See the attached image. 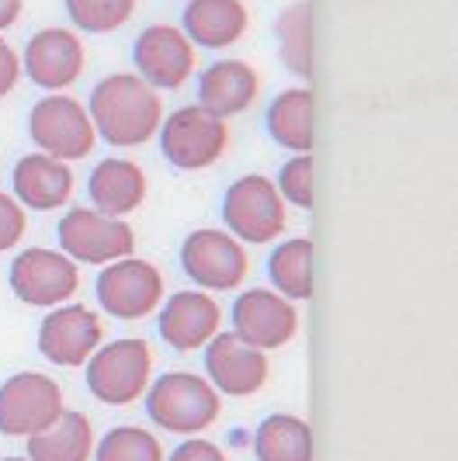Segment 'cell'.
<instances>
[{"mask_svg":"<svg viewBox=\"0 0 458 461\" xmlns=\"http://www.w3.org/2000/svg\"><path fill=\"white\" fill-rule=\"evenodd\" d=\"M87 69V49L77 28H42L22 52V73L46 94L69 91Z\"/></svg>","mask_w":458,"mask_h":461,"instance_id":"cell-12","label":"cell"},{"mask_svg":"<svg viewBox=\"0 0 458 461\" xmlns=\"http://www.w3.org/2000/svg\"><path fill=\"white\" fill-rule=\"evenodd\" d=\"M94 423L84 413H63L28 438V461H91Z\"/></svg>","mask_w":458,"mask_h":461,"instance_id":"cell-23","label":"cell"},{"mask_svg":"<svg viewBox=\"0 0 458 461\" xmlns=\"http://www.w3.org/2000/svg\"><path fill=\"white\" fill-rule=\"evenodd\" d=\"M184 35L198 49L223 52L236 46L247 28H251V11L243 0H188L181 14Z\"/></svg>","mask_w":458,"mask_h":461,"instance_id":"cell-20","label":"cell"},{"mask_svg":"<svg viewBox=\"0 0 458 461\" xmlns=\"http://www.w3.org/2000/svg\"><path fill=\"white\" fill-rule=\"evenodd\" d=\"M278 52L289 73H296L298 80L313 77V4L309 0H292L289 7H281L275 22Z\"/></svg>","mask_w":458,"mask_h":461,"instance_id":"cell-25","label":"cell"},{"mask_svg":"<svg viewBox=\"0 0 458 461\" xmlns=\"http://www.w3.org/2000/svg\"><path fill=\"white\" fill-rule=\"evenodd\" d=\"M160 149L178 170H208L226 157L229 149V122L206 112L202 104H184L178 112L163 115L160 122Z\"/></svg>","mask_w":458,"mask_h":461,"instance_id":"cell-3","label":"cell"},{"mask_svg":"<svg viewBox=\"0 0 458 461\" xmlns=\"http://www.w3.org/2000/svg\"><path fill=\"white\" fill-rule=\"evenodd\" d=\"M18 84H22V52L0 35V97H7Z\"/></svg>","mask_w":458,"mask_h":461,"instance_id":"cell-31","label":"cell"},{"mask_svg":"<svg viewBox=\"0 0 458 461\" xmlns=\"http://www.w3.org/2000/svg\"><path fill=\"white\" fill-rule=\"evenodd\" d=\"M105 340L101 316L91 305H56L39 326V354L60 368L87 365L94 350Z\"/></svg>","mask_w":458,"mask_h":461,"instance_id":"cell-14","label":"cell"},{"mask_svg":"<svg viewBox=\"0 0 458 461\" xmlns=\"http://www.w3.org/2000/svg\"><path fill=\"white\" fill-rule=\"evenodd\" d=\"M24 230H28V215H24V205L18 202V198H14V194L0 191V254L14 250V247L22 243Z\"/></svg>","mask_w":458,"mask_h":461,"instance_id":"cell-30","label":"cell"},{"mask_svg":"<svg viewBox=\"0 0 458 461\" xmlns=\"http://www.w3.org/2000/svg\"><path fill=\"white\" fill-rule=\"evenodd\" d=\"M91 122L108 146H142L160 132L163 97L139 73H108L91 91Z\"/></svg>","mask_w":458,"mask_h":461,"instance_id":"cell-1","label":"cell"},{"mask_svg":"<svg viewBox=\"0 0 458 461\" xmlns=\"http://www.w3.org/2000/svg\"><path fill=\"white\" fill-rule=\"evenodd\" d=\"M223 326V305L212 299L202 288L178 292L167 302H160V337L167 347L191 354L219 333Z\"/></svg>","mask_w":458,"mask_h":461,"instance_id":"cell-17","label":"cell"},{"mask_svg":"<svg viewBox=\"0 0 458 461\" xmlns=\"http://www.w3.org/2000/svg\"><path fill=\"white\" fill-rule=\"evenodd\" d=\"M163 302V275L139 257H122L105 264L97 277V305L114 320H146Z\"/></svg>","mask_w":458,"mask_h":461,"instance_id":"cell-10","label":"cell"},{"mask_svg":"<svg viewBox=\"0 0 458 461\" xmlns=\"http://www.w3.org/2000/svg\"><path fill=\"white\" fill-rule=\"evenodd\" d=\"M136 73L157 91H181L198 69V46L184 35V28L157 22L142 28L133 42Z\"/></svg>","mask_w":458,"mask_h":461,"instance_id":"cell-7","label":"cell"},{"mask_svg":"<svg viewBox=\"0 0 458 461\" xmlns=\"http://www.w3.org/2000/svg\"><path fill=\"white\" fill-rule=\"evenodd\" d=\"M268 277L278 295H285L289 302L313 299V243L306 236L278 243L268 260Z\"/></svg>","mask_w":458,"mask_h":461,"instance_id":"cell-26","label":"cell"},{"mask_svg":"<svg viewBox=\"0 0 458 461\" xmlns=\"http://www.w3.org/2000/svg\"><path fill=\"white\" fill-rule=\"evenodd\" d=\"M233 333L257 350H278L298 333L296 302L275 288H251L233 302Z\"/></svg>","mask_w":458,"mask_h":461,"instance_id":"cell-15","label":"cell"},{"mask_svg":"<svg viewBox=\"0 0 458 461\" xmlns=\"http://www.w3.org/2000/svg\"><path fill=\"white\" fill-rule=\"evenodd\" d=\"M170 461H226V455L215 447V444H208V440H184L181 447L170 455Z\"/></svg>","mask_w":458,"mask_h":461,"instance_id":"cell-32","label":"cell"},{"mask_svg":"<svg viewBox=\"0 0 458 461\" xmlns=\"http://www.w3.org/2000/svg\"><path fill=\"white\" fill-rule=\"evenodd\" d=\"M150 420L170 434H202L219 420V393L195 371H167L146 389Z\"/></svg>","mask_w":458,"mask_h":461,"instance_id":"cell-2","label":"cell"},{"mask_svg":"<svg viewBox=\"0 0 458 461\" xmlns=\"http://www.w3.org/2000/svg\"><path fill=\"white\" fill-rule=\"evenodd\" d=\"M63 413V389L49 375L18 371L0 389V430L7 438H32Z\"/></svg>","mask_w":458,"mask_h":461,"instance_id":"cell-11","label":"cell"},{"mask_svg":"<svg viewBox=\"0 0 458 461\" xmlns=\"http://www.w3.org/2000/svg\"><path fill=\"white\" fill-rule=\"evenodd\" d=\"M313 157L309 153H296V157H289L285 167L278 170V194L285 198V205H296L302 212H309V208L316 205V194H313Z\"/></svg>","mask_w":458,"mask_h":461,"instance_id":"cell-29","label":"cell"},{"mask_svg":"<svg viewBox=\"0 0 458 461\" xmlns=\"http://www.w3.org/2000/svg\"><path fill=\"white\" fill-rule=\"evenodd\" d=\"M91 202L97 212L114 215V219H125L133 215L146 194H150V181L142 174V167L136 160H125V157H108L91 170Z\"/></svg>","mask_w":458,"mask_h":461,"instance_id":"cell-21","label":"cell"},{"mask_svg":"<svg viewBox=\"0 0 458 461\" xmlns=\"http://www.w3.org/2000/svg\"><path fill=\"white\" fill-rule=\"evenodd\" d=\"M257 461H313V427L292 413L268 416L253 438Z\"/></svg>","mask_w":458,"mask_h":461,"instance_id":"cell-24","label":"cell"},{"mask_svg":"<svg viewBox=\"0 0 458 461\" xmlns=\"http://www.w3.org/2000/svg\"><path fill=\"white\" fill-rule=\"evenodd\" d=\"M313 115H316V94L309 87H289L268 104L264 125H268V136L289 153H313V142H316Z\"/></svg>","mask_w":458,"mask_h":461,"instance_id":"cell-22","label":"cell"},{"mask_svg":"<svg viewBox=\"0 0 458 461\" xmlns=\"http://www.w3.org/2000/svg\"><path fill=\"white\" fill-rule=\"evenodd\" d=\"M206 371L215 393L247 399L264 389L271 365H268V350H257L236 333H215L206 344Z\"/></svg>","mask_w":458,"mask_h":461,"instance_id":"cell-16","label":"cell"},{"mask_svg":"<svg viewBox=\"0 0 458 461\" xmlns=\"http://www.w3.org/2000/svg\"><path fill=\"white\" fill-rule=\"evenodd\" d=\"M181 267L202 292H233L251 271V254L229 230H195L181 243Z\"/></svg>","mask_w":458,"mask_h":461,"instance_id":"cell-8","label":"cell"},{"mask_svg":"<svg viewBox=\"0 0 458 461\" xmlns=\"http://www.w3.org/2000/svg\"><path fill=\"white\" fill-rule=\"evenodd\" d=\"M4 461H24V458H4Z\"/></svg>","mask_w":458,"mask_h":461,"instance_id":"cell-34","label":"cell"},{"mask_svg":"<svg viewBox=\"0 0 458 461\" xmlns=\"http://www.w3.org/2000/svg\"><path fill=\"white\" fill-rule=\"evenodd\" d=\"M153 378V347L139 337H125L97 347L87 357V385L94 399L108 406H129L146 395Z\"/></svg>","mask_w":458,"mask_h":461,"instance_id":"cell-6","label":"cell"},{"mask_svg":"<svg viewBox=\"0 0 458 461\" xmlns=\"http://www.w3.org/2000/svg\"><path fill=\"white\" fill-rule=\"evenodd\" d=\"M97 461H163V447L142 427H114L97 444Z\"/></svg>","mask_w":458,"mask_h":461,"instance_id":"cell-28","label":"cell"},{"mask_svg":"<svg viewBox=\"0 0 458 461\" xmlns=\"http://www.w3.org/2000/svg\"><path fill=\"white\" fill-rule=\"evenodd\" d=\"M28 132L35 139L39 153H49V157L67 163L87 160L94 153V142H97L91 112L67 91L46 94L35 101V108L28 115Z\"/></svg>","mask_w":458,"mask_h":461,"instance_id":"cell-5","label":"cell"},{"mask_svg":"<svg viewBox=\"0 0 458 461\" xmlns=\"http://www.w3.org/2000/svg\"><path fill=\"white\" fill-rule=\"evenodd\" d=\"M223 222L240 243H275L289 226V205L271 177L243 174L226 187Z\"/></svg>","mask_w":458,"mask_h":461,"instance_id":"cell-4","label":"cell"},{"mask_svg":"<svg viewBox=\"0 0 458 461\" xmlns=\"http://www.w3.org/2000/svg\"><path fill=\"white\" fill-rule=\"evenodd\" d=\"M11 187H14V198L24 208L56 212V208H63L73 198L77 174H73V167L67 160H56L49 153H28L14 167Z\"/></svg>","mask_w":458,"mask_h":461,"instance_id":"cell-19","label":"cell"},{"mask_svg":"<svg viewBox=\"0 0 458 461\" xmlns=\"http://www.w3.org/2000/svg\"><path fill=\"white\" fill-rule=\"evenodd\" d=\"M80 271L63 250H22L11 260V292L35 309H56L77 295Z\"/></svg>","mask_w":458,"mask_h":461,"instance_id":"cell-13","label":"cell"},{"mask_svg":"<svg viewBox=\"0 0 458 461\" xmlns=\"http://www.w3.org/2000/svg\"><path fill=\"white\" fill-rule=\"evenodd\" d=\"M60 247L77 264H112L122 257H133L136 232L129 222L105 215L97 208H69L60 219Z\"/></svg>","mask_w":458,"mask_h":461,"instance_id":"cell-9","label":"cell"},{"mask_svg":"<svg viewBox=\"0 0 458 461\" xmlns=\"http://www.w3.org/2000/svg\"><path fill=\"white\" fill-rule=\"evenodd\" d=\"M261 97V73L247 59H215L198 77V104L219 118L251 112Z\"/></svg>","mask_w":458,"mask_h":461,"instance_id":"cell-18","label":"cell"},{"mask_svg":"<svg viewBox=\"0 0 458 461\" xmlns=\"http://www.w3.org/2000/svg\"><path fill=\"white\" fill-rule=\"evenodd\" d=\"M73 28L87 35H112L133 22L139 0H63Z\"/></svg>","mask_w":458,"mask_h":461,"instance_id":"cell-27","label":"cell"},{"mask_svg":"<svg viewBox=\"0 0 458 461\" xmlns=\"http://www.w3.org/2000/svg\"><path fill=\"white\" fill-rule=\"evenodd\" d=\"M24 11V0H0V32L14 28Z\"/></svg>","mask_w":458,"mask_h":461,"instance_id":"cell-33","label":"cell"}]
</instances>
